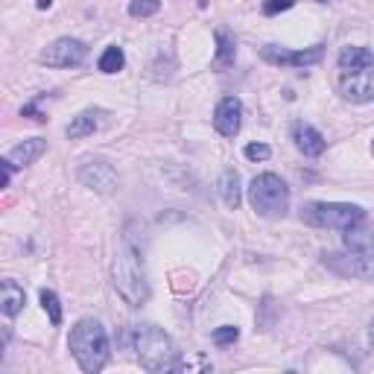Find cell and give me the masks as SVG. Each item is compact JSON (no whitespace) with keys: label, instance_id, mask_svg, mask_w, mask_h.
I'll list each match as a JSON object with an SVG mask.
<instances>
[{"label":"cell","instance_id":"2","mask_svg":"<svg viewBox=\"0 0 374 374\" xmlns=\"http://www.w3.org/2000/svg\"><path fill=\"white\" fill-rule=\"evenodd\" d=\"M67 348H71L74 359L79 363V368L85 374H96L103 371L108 363V334L105 328L96 322V318H79L74 325L71 337H67Z\"/></svg>","mask_w":374,"mask_h":374},{"label":"cell","instance_id":"15","mask_svg":"<svg viewBox=\"0 0 374 374\" xmlns=\"http://www.w3.org/2000/svg\"><path fill=\"white\" fill-rule=\"evenodd\" d=\"M345 248H348L351 255L371 257L374 255V231L371 228H359V223L351 226V228H345Z\"/></svg>","mask_w":374,"mask_h":374},{"label":"cell","instance_id":"23","mask_svg":"<svg viewBox=\"0 0 374 374\" xmlns=\"http://www.w3.org/2000/svg\"><path fill=\"white\" fill-rule=\"evenodd\" d=\"M237 339H240V328H234V325H223V328L214 330V345H219V348H226V345H234Z\"/></svg>","mask_w":374,"mask_h":374},{"label":"cell","instance_id":"12","mask_svg":"<svg viewBox=\"0 0 374 374\" xmlns=\"http://www.w3.org/2000/svg\"><path fill=\"white\" fill-rule=\"evenodd\" d=\"M368 260L371 257H366V255H337V252L325 255V263L339 275H368L371 272Z\"/></svg>","mask_w":374,"mask_h":374},{"label":"cell","instance_id":"17","mask_svg":"<svg viewBox=\"0 0 374 374\" xmlns=\"http://www.w3.org/2000/svg\"><path fill=\"white\" fill-rule=\"evenodd\" d=\"M219 196H223L226 207H231V211H237V207H240L243 190H240V176H237V170H226L223 176H219Z\"/></svg>","mask_w":374,"mask_h":374},{"label":"cell","instance_id":"16","mask_svg":"<svg viewBox=\"0 0 374 374\" xmlns=\"http://www.w3.org/2000/svg\"><path fill=\"white\" fill-rule=\"evenodd\" d=\"M374 65V53L366 47H342L339 53V71L342 74H354L359 67H368Z\"/></svg>","mask_w":374,"mask_h":374},{"label":"cell","instance_id":"28","mask_svg":"<svg viewBox=\"0 0 374 374\" xmlns=\"http://www.w3.org/2000/svg\"><path fill=\"white\" fill-rule=\"evenodd\" d=\"M371 339H374V318H371Z\"/></svg>","mask_w":374,"mask_h":374},{"label":"cell","instance_id":"9","mask_svg":"<svg viewBox=\"0 0 374 374\" xmlns=\"http://www.w3.org/2000/svg\"><path fill=\"white\" fill-rule=\"evenodd\" d=\"M339 94L348 103H357V105L374 103V65L359 67V71H354V74H342L339 76Z\"/></svg>","mask_w":374,"mask_h":374},{"label":"cell","instance_id":"27","mask_svg":"<svg viewBox=\"0 0 374 374\" xmlns=\"http://www.w3.org/2000/svg\"><path fill=\"white\" fill-rule=\"evenodd\" d=\"M35 6H38V9H50L53 0H35Z\"/></svg>","mask_w":374,"mask_h":374},{"label":"cell","instance_id":"10","mask_svg":"<svg viewBox=\"0 0 374 374\" xmlns=\"http://www.w3.org/2000/svg\"><path fill=\"white\" fill-rule=\"evenodd\" d=\"M243 123V103L237 96H223L214 108V129L223 137H234Z\"/></svg>","mask_w":374,"mask_h":374},{"label":"cell","instance_id":"8","mask_svg":"<svg viewBox=\"0 0 374 374\" xmlns=\"http://www.w3.org/2000/svg\"><path fill=\"white\" fill-rule=\"evenodd\" d=\"M260 56L269 65H278V67H310V65L322 62L325 47L316 44V47H307V50H287V47H278V44H266L260 50Z\"/></svg>","mask_w":374,"mask_h":374},{"label":"cell","instance_id":"14","mask_svg":"<svg viewBox=\"0 0 374 374\" xmlns=\"http://www.w3.org/2000/svg\"><path fill=\"white\" fill-rule=\"evenodd\" d=\"M26 304V293L18 281H3L0 284V310L6 318H15L21 313V307Z\"/></svg>","mask_w":374,"mask_h":374},{"label":"cell","instance_id":"6","mask_svg":"<svg viewBox=\"0 0 374 374\" xmlns=\"http://www.w3.org/2000/svg\"><path fill=\"white\" fill-rule=\"evenodd\" d=\"M76 178H79V182L85 185V187H91L94 193H103V196L114 193L117 185H120L117 170H114L108 161H103V158H88V161L76 170Z\"/></svg>","mask_w":374,"mask_h":374},{"label":"cell","instance_id":"26","mask_svg":"<svg viewBox=\"0 0 374 374\" xmlns=\"http://www.w3.org/2000/svg\"><path fill=\"white\" fill-rule=\"evenodd\" d=\"M24 117H33V120H38V123H44V120H47V117L35 108V103H26V105H24Z\"/></svg>","mask_w":374,"mask_h":374},{"label":"cell","instance_id":"22","mask_svg":"<svg viewBox=\"0 0 374 374\" xmlns=\"http://www.w3.org/2000/svg\"><path fill=\"white\" fill-rule=\"evenodd\" d=\"M158 9H161V0H132L129 15L132 18H149V15H155Z\"/></svg>","mask_w":374,"mask_h":374},{"label":"cell","instance_id":"21","mask_svg":"<svg viewBox=\"0 0 374 374\" xmlns=\"http://www.w3.org/2000/svg\"><path fill=\"white\" fill-rule=\"evenodd\" d=\"M41 307H44V313L50 316L53 325H62V304H59V296L53 293V289H41Z\"/></svg>","mask_w":374,"mask_h":374},{"label":"cell","instance_id":"20","mask_svg":"<svg viewBox=\"0 0 374 374\" xmlns=\"http://www.w3.org/2000/svg\"><path fill=\"white\" fill-rule=\"evenodd\" d=\"M123 65H126V56H123V50L117 44L105 47L100 62H96V67H100L103 74H117V71H123Z\"/></svg>","mask_w":374,"mask_h":374},{"label":"cell","instance_id":"3","mask_svg":"<svg viewBox=\"0 0 374 374\" xmlns=\"http://www.w3.org/2000/svg\"><path fill=\"white\" fill-rule=\"evenodd\" d=\"M132 351L137 363L146 371H170L178 359L173 339L158 325H135L132 330Z\"/></svg>","mask_w":374,"mask_h":374},{"label":"cell","instance_id":"18","mask_svg":"<svg viewBox=\"0 0 374 374\" xmlns=\"http://www.w3.org/2000/svg\"><path fill=\"white\" fill-rule=\"evenodd\" d=\"M103 112H82V114H76L71 123H67V137H88V135H94L96 129H100V117Z\"/></svg>","mask_w":374,"mask_h":374},{"label":"cell","instance_id":"7","mask_svg":"<svg viewBox=\"0 0 374 374\" xmlns=\"http://www.w3.org/2000/svg\"><path fill=\"white\" fill-rule=\"evenodd\" d=\"M88 56V44L79 38H56L53 44H47V50L41 53V62H44L47 67H76L82 65V59Z\"/></svg>","mask_w":374,"mask_h":374},{"label":"cell","instance_id":"25","mask_svg":"<svg viewBox=\"0 0 374 374\" xmlns=\"http://www.w3.org/2000/svg\"><path fill=\"white\" fill-rule=\"evenodd\" d=\"M269 155H272V149L266 144H248L246 146V158L248 161H266Z\"/></svg>","mask_w":374,"mask_h":374},{"label":"cell","instance_id":"13","mask_svg":"<svg viewBox=\"0 0 374 374\" xmlns=\"http://www.w3.org/2000/svg\"><path fill=\"white\" fill-rule=\"evenodd\" d=\"M44 149H47V141H44V137H30V141H24V144H18V146H12L6 158L15 164V167H30L33 161H38L41 155H44Z\"/></svg>","mask_w":374,"mask_h":374},{"label":"cell","instance_id":"4","mask_svg":"<svg viewBox=\"0 0 374 374\" xmlns=\"http://www.w3.org/2000/svg\"><path fill=\"white\" fill-rule=\"evenodd\" d=\"M248 202H252V207L260 216H269V219L284 216L289 207V187L281 176L260 173L248 185Z\"/></svg>","mask_w":374,"mask_h":374},{"label":"cell","instance_id":"24","mask_svg":"<svg viewBox=\"0 0 374 374\" xmlns=\"http://www.w3.org/2000/svg\"><path fill=\"white\" fill-rule=\"evenodd\" d=\"M296 0H266L263 3V15L272 18V15H278V12H287V9H293Z\"/></svg>","mask_w":374,"mask_h":374},{"label":"cell","instance_id":"5","mask_svg":"<svg viewBox=\"0 0 374 374\" xmlns=\"http://www.w3.org/2000/svg\"><path fill=\"white\" fill-rule=\"evenodd\" d=\"M301 219L316 228H337L345 231L366 219V211L359 205L348 202H307L301 205Z\"/></svg>","mask_w":374,"mask_h":374},{"label":"cell","instance_id":"11","mask_svg":"<svg viewBox=\"0 0 374 374\" xmlns=\"http://www.w3.org/2000/svg\"><path fill=\"white\" fill-rule=\"evenodd\" d=\"M293 141H296V146L304 152L307 158H318L325 152V146H328V141H325V135L318 132V129H313L310 123H293Z\"/></svg>","mask_w":374,"mask_h":374},{"label":"cell","instance_id":"19","mask_svg":"<svg viewBox=\"0 0 374 374\" xmlns=\"http://www.w3.org/2000/svg\"><path fill=\"white\" fill-rule=\"evenodd\" d=\"M214 38H216V59H214V65L216 67H231L234 56H237V44H234V38L226 30H216Z\"/></svg>","mask_w":374,"mask_h":374},{"label":"cell","instance_id":"1","mask_svg":"<svg viewBox=\"0 0 374 374\" xmlns=\"http://www.w3.org/2000/svg\"><path fill=\"white\" fill-rule=\"evenodd\" d=\"M112 278H114V289L129 307H141V304H146L149 281H146V272H144V260H141V252H137L129 240H120V246H117Z\"/></svg>","mask_w":374,"mask_h":374},{"label":"cell","instance_id":"29","mask_svg":"<svg viewBox=\"0 0 374 374\" xmlns=\"http://www.w3.org/2000/svg\"><path fill=\"white\" fill-rule=\"evenodd\" d=\"M318 3H328V0H318Z\"/></svg>","mask_w":374,"mask_h":374}]
</instances>
